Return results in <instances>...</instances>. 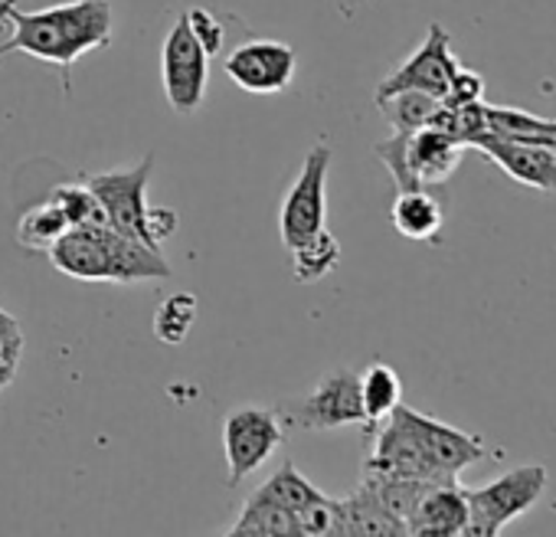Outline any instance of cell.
Here are the masks:
<instances>
[{"mask_svg":"<svg viewBox=\"0 0 556 537\" xmlns=\"http://www.w3.org/2000/svg\"><path fill=\"white\" fill-rule=\"evenodd\" d=\"M295 50L278 40H245L223 63L226 76L252 96L286 92L295 79Z\"/></svg>","mask_w":556,"mask_h":537,"instance_id":"obj_9","label":"cell"},{"mask_svg":"<svg viewBox=\"0 0 556 537\" xmlns=\"http://www.w3.org/2000/svg\"><path fill=\"white\" fill-rule=\"evenodd\" d=\"M390 220L400 236L416 242H432L442 229V203L429 193V187L419 190H396Z\"/></svg>","mask_w":556,"mask_h":537,"instance_id":"obj_15","label":"cell"},{"mask_svg":"<svg viewBox=\"0 0 556 537\" xmlns=\"http://www.w3.org/2000/svg\"><path fill=\"white\" fill-rule=\"evenodd\" d=\"M546 491L543 465H520L481 488H465L468 498V537H494L510 521L527 514Z\"/></svg>","mask_w":556,"mask_h":537,"instance_id":"obj_3","label":"cell"},{"mask_svg":"<svg viewBox=\"0 0 556 537\" xmlns=\"http://www.w3.org/2000/svg\"><path fill=\"white\" fill-rule=\"evenodd\" d=\"M468 148H478L481 154H488L510 180L540 193H556V148L514 141V138H501L491 132H481Z\"/></svg>","mask_w":556,"mask_h":537,"instance_id":"obj_12","label":"cell"},{"mask_svg":"<svg viewBox=\"0 0 556 537\" xmlns=\"http://www.w3.org/2000/svg\"><path fill=\"white\" fill-rule=\"evenodd\" d=\"M0 315H4V309H0Z\"/></svg>","mask_w":556,"mask_h":537,"instance_id":"obj_31","label":"cell"},{"mask_svg":"<svg viewBox=\"0 0 556 537\" xmlns=\"http://www.w3.org/2000/svg\"><path fill=\"white\" fill-rule=\"evenodd\" d=\"M286 442V426L275 410L239 407L223 420V452H226V485H239L258 472L271 452Z\"/></svg>","mask_w":556,"mask_h":537,"instance_id":"obj_6","label":"cell"},{"mask_svg":"<svg viewBox=\"0 0 556 537\" xmlns=\"http://www.w3.org/2000/svg\"><path fill=\"white\" fill-rule=\"evenodd\" d=\"M393 416L406 426V433L416 439V446L422 449V455L445 475V478H458L468 465L481 462L488 455V446L465 433V429H455L435 416H426L419 410H409V407H396Z\"/></svg>","mask_w":556,"mask_h":537,"instance_id":"obj_8","label":"cell"},{"mask_svg":"<svg viewBox=\"0 0 556 537\" xmlns=\"http://www.w3.org/2000/svg\"><path fill=\"white\" fill-rule=\"evenodd\" d=\"M151 171H154V154H144L131 167H118V171H105V174H83V180L89 184L99 207L105 210L109 223L118 233L141 239L151 249H161L170 239V233L177 229V213L170 207L148 203Z\"/></svg>","mask_w":556,"mask_h":537,"instance_id":"obj_2","label":"cell"},{"mask_svg":"<svg viewBox=\"0 0 556 537\" xmlns=\"http://www.w3.org/2000/svg\"><path fill=\"white\" fill-rule=\"evenodd\" d=\"M361 482L374 488V495L380 498V504H383L396 521H403V527H406V521L413 517V511H416L419 498L426 495V488L435 485V482L403 478V475H361Z\"/></svg>","mask_w":556,"mask_h":537,"instance_id":"obj_23","label":"cell"},{"mask_svg":"<svg viewBox=\"0 0 556 537\" xmlns=\"http://www.w3.org/2000/svg\"><path fill=\"white\" fill-rule=\"evenodd\" d=\"M374 102H377V109L383 112L387 125H390L393 132H406V135L426 128V125L432 122V115L439 112V105H442V99H435V96H429V92H419V89L390 92V96H380V99H374Z\"/></svg>","mask_w":556,"mask_h":537,"instance_id":"obj_21","label":"cell"},{"mask_svg":"<svg viewBox=\"0 0 556 537\" xmlns=\"http://www.w3.org/2000/svg\"><path fill=\"white\" fill-rule=\"evenodd\" d=\"M468 530V498L458 482H435L419 498L413 517L406 521V534H442L458 537Z\"/></svg>","mask_w":556,"mask_h":537,"instance_id":"obj_13","label":"cell"},{"mask_svg":"<svg viewBox=\"0 0 556 537\" xmlns=\"http://www.w3.org/2000/svg\"><path fill=\"white\" fill-rule=\"evenodd\" d=\"M481 99H484V79H481L478 73L458 66V73L452 76V83H448L442 102H445V105H471V102H481Z\"/></svg>","mask_w":556,"mask_h":537,"instance_id":"obj_29","label":"cell"},{"mask_svg":"<svg viewBox=\"0 0 556 537\" xmlns=\"http://www.w3.org/2000/svg\"><path fill=\"white\" fill-rule=\"evenodd\" d=\"M187 24H190V34L197 37V43L203 47V53L213 60L223 53V43H226V30H223V21L210 11V8H193L184 14Z\"/></svg>","mask_w":556,"mask_h":537,"instance_id":"obj_28","label":"cell"},{"mask_svg":"<svg viewBox=\"0 0 556 537\" xmlns=\"http://www.w3.org/2000/svg\"><path fill=\"white\" fill-rule=\"evenodd\" d=\"M458 57L452 53V40H448V30L442 24H429V34L422 40V47L403 60L380 86H377V96H390V92H403V89H419V92H429L435 99L445 96L452 76L458 73Z\"/></svg>","mask_w":556,"mask_h":537,"instance_id":"obj_11","label":"cell"},{"mask_svg":"<svg viewBox=\"0 0 556 537\" xmlns=\"http://www.w3.org/2000/svg\"><path fill=\"white\" fill-rule=\"evenodd\" d=\"M226 534H268V537H292L299 534V517L282 508L278 501L265 498L258 488L242 501L236 521L226 527Z\"/></svg>","mask_w":556,"mask_h":537,"instance_id":"obj_17","label":"cell"},{"mask_svg":"<svg viewBox=\"0 0 556 537\" xmlns=\"http://www.w3.org/2000/svg\"><path fill=\"white\" fill-rule=\"evenodd\" d=\"M331 145H315L302 164L299 180L289 187L282 207H278V236L289 252L308 246L328 229V171H331Z\"/></svg>","mask_w":556,"mask_h":537,"instance_id":"obj_4","label":"cell"},{"mask_svg":"<svg viewBox=\"0 0 556 537\" xmlns=\"http://www.w3.org/2000/svg\"><path fill=\"white\" fill-rule=\"evenodd\" d=\"M403 400V384H400V374L383 364V361H374L364 374H361V403H364V416H367V426L374 429L377 423H383Z\"/></svg>","mask_w":556,"mask_h":537,"instance_id":"obj_19","label":"cell"},{"mask_svg":"<svg viewBox=\"0 0 556 537\" xmlns=\"http://www.w3.org/2000/svg\"><path fill=\"white\" fill-rule=\"evenodd\" d=\"M338 517H341L338 534H406L403 521H396L380 504L374 488L364 482L348 498H338Z\"/></svg>","mask_w":556,"mask_h":537,"instance_id":"obj_16","label":"cell"},{"mask_svg":"<svg viewBox=\"0 0 556 537\" xmlns=\"http://www.w3.org/2000/svg\"><path fill=\"white\" fill-rule=\"evenodd\" d=\"M465 145L439 128H419L409 135V171L419 187L445 184L462 164Z\"/></svg>","mask_w":556,"mask_h":537,"instance_id":"obj_14","label":"cell"},{"mask_svg":"<svg viewBox=\"0 0 556 537\" xmlns=\"http://www.w3.org/2000/svg\"><path fill=\"white\" fill-rule=\"evenodd\" d=\"M341 262V242L331 229H325L318 239H312L308 246L292 252V279L299 286H312L321 283L325 276H331Z\"/></svg>","mask_w":556,"mask_h":537,"instance_id":"obj_22","label":"cell"},{"mask_svg":"<svg viewBox=\"0 0 556 537\" xmlns=\"http://www.w3.org/2000/svg\"><path fill=\"white\" fill-rule=\"evenodd\" d=\"M374 154L383 161V167L390 171L396 190H419L413 171H409V135L406 132H393L387 141L374 145Z\"/></svg>","mask_w":556,"mask_h":537,"instance_id":"obj_27","label":"cell"},{"mask_svg":"<svg viewBox=\"0 0 556 537\" xmlns=\"http://www.w3.org/2000/svg\"><path fill=\"white\" fill-rule=\"evenodd\" d=\"M70 229L73 226H70L66 213L47 197L43 203H37V207L21 213V220H17V242L24 249H30V252H50Z\"/></svg>","mask_w":556,"mask_h":537,"instance_id":"obj_20","label":"cell"},{"mask_svg":"<svg viewBox=\"0 0 556 537\" xmlns=\"http://www.w3.org/2000/svg\"><path fill=\"white\" fill-rule=\"evenodd\" d=\"M0 60L27 53L60 66L63 86H70L73 63L112 43V8L109 0H70L43 11H21L17 0H0Z\"/></svg>","mask_w":556,"mask_h":537,"instance_id":"obj_1","label":"cell"},{"mask_svg":"<svg viewBox=\"0 0 556 537\" xmlns=\"http://www.w3.org/2000/svg\"><path fill=\"white\" fill-rule=\"evenodd\" d=\"M50 262L56 273L79 279V283H118L115 273V226L112 223H89L73 226L53 249Z\"/></svg>","mask_w":556,"mask_h":537,"instance_id":"obj_10","label":"cell"},{"mask_svg":"<svg viewBox=\"0 0 556 537\" xmlns=\"http://www.w3.org/2000/svg\"><path fill=\"white\" fill-rule=\"evenodd\" d=\"M193 322H197V296L193 292H174L154 312V338L177 348L187 341Z\"/></svg>","mask_w":556,"mask_h":537,"instance_id":"obj_25","label":"cell"},{"mask_svg":"<svg viewBox=\"0 0 556 537\" xmlns=\"http://www.w3.org/2000/svg\"><path fill=\"white\" fill-rule=\"evenodd\" d=\"M21 351H24L21 325H17V319H11L4 312V315H0V371H17Z\"/></svg>","mask_w":556,"mask_h":537,"instance_id":"obj_30","label":"cell"},{"mask_svg":"<svg viewBox=\"0 0 556 537\" xmlns=\"http://www.w3.org/2000/svg\"><path fill=\"white\" fill-rule=\"evenodd\" d=\"M50 200L66 213L70 226H89V223H109L105 210L99 207L96 193L89 190V184L79 177V180H66V184H56L50 190Z\"/></svg>","mask_w":556,"mask_h":537,"instance_id":"obj_26","label":"cell"},{"mask_svg":"<svg viewBox=\"0 0 556 537\" xmlns=\"http://www.w3.org/2000/svg\"><path fill=\"white\" fill-rule=\"evenodd\" d=\"M275 413L286 429H295V433H305V429L331 433L344 426H367L364 403H361V374H354L351 367H338L325 374L312 394L275 407Z\"/></svg>","mask_w":556,"mask_h":537,"instance_id":"obj_5","label":"cell"},{"mask_svg":"<svg viewBox=\"0 0 556 537\" xmlns=\"http://www.w3.org/2000/svg\"><path fill=\"white\" fill-rule=\"evenodd\" d=\"M206 79H210V57L190 34L187 17L180 14L161 47V86L164 99L177 115H193L206 99Z\"/></svg>","mask_w":556,"mask_h":537,"instance_id":"obj_7","label":"cell"},{"mask_svg":"<svg viewBox=\"0 0 556 537\" xmlns=\"http://www.w3.org/2000/svg\"><path fill=\"white\" fill-rule=\"evenodd\" d=\"M258 491H262L265 498L278 501L282 508H289L292 514H299L302 508H308V504H315L318 498H325V491H321L308 475H302L292 462H286L282 469H278Z\"/></svg>","mask_w":556,"mask_h":537,"instance_id":"obj_24","label":"cell"},{"mask_svg":"<svg viewBox=\"0 0 556 537\" xmlns=\"http://www.w3.org/2000/svg\"><path fill=\"white\" fill-rule=\"evenodd\" d=\"M484 132L514 138V141H530V145H546L556 148V118H540L523 109H507V105H488L484 102Z\"/></svg>","mask_w":556,"mask_h":537,"instance_id":"obj_18","label":"cell"}]
</instances>
